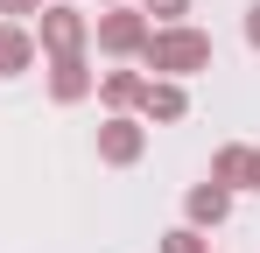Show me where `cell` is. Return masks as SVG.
<instances>
[{"instance_id":"cell-1","label":"cell","mask_w":260,"mask_h":253,"mask_svg":"<svg viewBox=\"0 0 260 253\" xmlns=\"http://www.w3.org/2000/svg\"><path fill=\"white\" fill-rule=\"evenodd\" d=\"M155 64L190 71V64H204V42H197V36H169V42H155Z\"/></svg>"},{"instance_id":"cell-2","label":"cell","mask_w":260,"mask_h":253,"mask_svg":"<svg viewBox=\"0 0 260 253\" xmlns=\"http://www.w3.org/2000/svg\"><path fill=\"white\" fill-rule=\"evenodd\" d=\"M21 56H28V42H21V36H0V71H14Z\"/></svg>"},{"instance_id":"cell-3","label":"cell","mask_w":260,"mask_h":253,"mask_svg":"<svg viewBox=\"0 0 260 253\" xmlns=\"http://www.w3.org/2000/svg\"><path fill=\"white\" fill-rule=\"evenodd\" d=\"M190 211H197V218H218V211H225V197H218V190H197V197H190Z\"/></svg>"},{"instance_id":"cell-4","label":"cell","mask_w":260,"mask_h":253,"mask_svg":"<svg viewBox=\"0 0 260 253\" xmlns=\"http://www.w3.org/2000/svg\"><path fill=\"white\" fill-rule=\"evenodd\" d=\"M134 36H141V28H134V21H106V42H113V49H127Z\"/></svg>"},{"instance_id":"cell-5","label":"cell","mask_w":260,"mask_h":253,"mask_svg":"<svg viewBox=\"0 0 260 253\" xmlns=\"http://www.w3.org/2000/svg\"><path fill=\"white\" fill-rule=\"evenodd\" d=\"M169 253H197V239H190V232H176V239H169Z\"/></svg>"},{"instance_id":"cell-6","label":"cell","mask_w":260,"mask_h":253,"mask_svg":"<svg viewBox=\"0 0 260 253\" xmlns=\"http://www.w3.org/2000/svg\"><path fill=\"white\" fill-rule=\"evenodd\" d=\"M246 36H253V42H260V7H253V21H246Z\"/></svg>"},{"instance_id":"cell-7","label":"cell","mask_w":260,"mask_h":253,"mask_svg":"<svg viewBox=\"0 0 260 253\" xmlns=\"http://www.w3.org/2000/svg\"><path fill=\"white\" fill-rule=\"evenodd\" d=\"M246 169H253V183H260V155H253V162H246Z\"/></svg>"},{"instance_id":"cell-8","label":"cell","mask_w":260,"mask_h":253,"mask_svg":"<svg viewBox=\"0 0 260 253\" xmlns=\"http://www.w3.org/2000/svg\"><path fill=\"white\" fill-rule=\"evenodd\" d=\"M7 7H28V0H7Z\"/></svg>"}]
</instances>
